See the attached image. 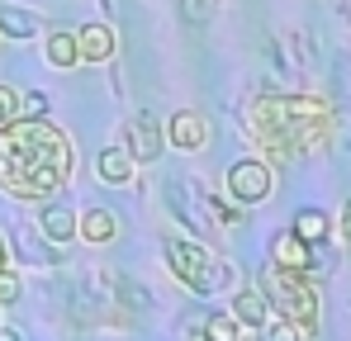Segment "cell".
<instances>
[{
  "label": "cell",
  "instance_id": "cell-5",
  "mask_svg": "<svg viewBox=\"0 0 351 341\" xmlns=\"http://www.w3.org/2000/svg\"><path fill=\"white\" fill-rule=\"evenodd\" d=\"M223 190H228V199H237V204H261V199H271V190H276L271 162H261V157L233 162L228 175H223Z\"/></svg>",
  "mask_w": 351,
  "mask_h": 341
},
{
  "label": "cell",
  "instance_id": "cell-21",
  "mask_svg": "<svg viewBox=\"0 0 351 341\" xmlns=\"http://www.w3.org/2000/svg\"><path fill=\"white\" fill-rule=\"evenodd\" d=\"M209 10H214L209 0H185V14H190V19H209Z\"/></svg>",
  "mask_w": 351,
  "mask_h": 341
},
{
  "label": "cell",
  "instance_id": "cell-16",
  "mask_svg": "<svg viewBox=\"0 0 351 341\" xmlns=\"http://www.w3.org/2000/svg\"><path fill=\"white\" fill-rule=\"evenodd\" d=\"M294 232H299L308 247L323 242V237H328V214H323V209H299V214H294Z\"/></svg>",
  "mask_w": 351,
  "mask_h": 341
},
{
  "label": "cell",
  "instance_id": "cell-22",
  "mask_svg": "<svg viewBox=\"0 0 351 341\" xmlns=\"http://www.w3.org/2000/svg\"><path fill=\"white\" fill-rule=\"evenodd\" d=\"M337 227H342V237H347V242H351V204H347V209H342V223H337Z\"/></svg>",
  "mask_w": 351,
  "mask_h": 341
},
{
  "label": "cell",
  "instance_id": "cell-12",
  "mask_svg": "<svg viewBox=\"0 0 351 341\" xmlns=\"http://www.w3.org/2000/svg\"><path fill=\"white\" fill-rule=\"evenodd\" d=\"M133 166H138V162L123 152V142H119V147H105V152L95 157V170H100L105 185H128V180H133Z\"/></svg>",
  "mask_w": 351,
  "mask_h": 341
},
{
  "label": "cell",
  "instance_id": "cell-13",
  "mask_svg": "<svg viewBox=\"0 0 351 341\" xmlns=\"http://www.w3.org/2000/svg\"><path fill=\"white\" fill-rule=\"evenodd\" d=\"M76 232H81L86 242H95V247H105V242H114L119 218L110 214V209H86V214L76 218Z\"/></svg>",
  "mask_w": 351,
  "mask_h": 341
},
{
  "label": "cell",
  "instance_id": "cell-1",
  "mask_svg": "<svg viewBox=\"0 0 351 341\" xmlns=\"http://www.w3.org/2000/svg\"><path fill=\"white\" fill-rule=\"evenodd\" d=\"M71 180V142L48 118H14L0 128V190L14 199H48Z\"/></svg>",
  "mask_w": 351,
  "mask_h": 341
},
{
  "label": "cell",
  "instance_id": "cell-3",
  "mask_svg": "<svg viewBox=\"0 0 351 341\" xmlns=\"http://www.w3.org/2000/svg\"><path fill=\"white\" fill-rule=\"evenodd\" d=\"M261 294H266V303L280 313V318H290L294 327H304V332H313V323H318V294L308 289L304 275H290V270H261Z\"/></svg>",
  "mask_w": 351,
  "mask_h": 341
},
{
  "label": "cell",
  "instance_id": "cell-15",
  "mask_svg": "<svg viewBox=\"0 0 351 341\" xmlns=\"http://www.w3.org/2000/svg\"><path fill=\"white\" fill-rule=\"evenodd\" d=\"M43 53H48V62L53 66H76L81 62V53H76V34H48V43H43Z\"/></svg>",
  "mask_w": 351,
  "mask_h": 341
},
{
  "label": "cell",
  "instance_id": "cell-17",
  "mask_svg": "<svg viewBox=\"0 0 351 341\" xmlns=\"http://www.w3.org/2000/svg\"><path fill=\"white\" fill-rule=\"evenodd\" d=\"M204 341H242L237 318L233 313H209V318H204Z\"/></svg>",
  "mask_w": 351,
  "mask_h": 341
},
{
  "label": "cell",
  "instance_id": "cell-24",
  "mask_svg": "<svg viewBox=\"0 0 351 341\" xmlns=\"http://www.w3.org/2000/svg\"><path fill=\"white\" fill-rule=\"evenodd\" d=\"M0 341H24V337H19L14 327H5V323H0Z\"/></svg>",
  "mask_w": 351,
  "mask_h": 341
},
{
  "label": "cell",
  "instance_id": "cell-19",
  "mask_svg": "<svg viewBox=\"0 0 351 341\" xmlns=\"http://www.w3.org/2000/svg\"><path fill=\"white\" fill-rule=\"evenodd\" d=\"M266 327H271V323H266ZM266 337H271V341H299V337H304V327H294L290 318H276V327H271Z\"/></svg>",
  "mask_w": 351,
  "mask_h": 341
},
{
  "label": "cell",
  "instance_id": "cell-11",
  "mask_svg": "<svg viewBox=\"0 0 351 341\" xmlns=\"http://www.w3.org/2000/svg\"><path fill=\"white\" fill-rule=\"evenodd\" d=\"M233 318L237 327H266L271 323V303L261 289H237L233 294Z\"/></svg>",
  "mask_w": 351,
  "mask_h": 341
},
{
  "label": "cell",
  "instance_id": "cell-25",
  "mask_svg": "<svg viewBox=\"0 0 351 341\" xmlns=\"http://www.w3.org/2000/svg\"><path fill=\"white\" fill-rule=\"evenodd\" d=\"M342 10H347V14H351V0H342Z\"/></svg>",
  "mask_w": 351,
  "mask_h": 341
},
{
  "label": "cell",
  "instance_id": "cell-8",
  "mask_svg": "<svg viewBox=\"0 0 351 341\" xmlns=\"http://www.w3.org/2000/svg\"><path fill=\"white\" fill-rule=\"evenodd\" d=\"M123 152H128L133 162H157L162 133H157L147 118H128V128H123Z\"/></svg>",
  "mask_w": 351,
  "mask_h": 341
},
{
  "label": "cell",
  "instance_id": "cell-4",
  "mask_svg": "<svg viewBox=\"0 0 351 341\" xmlns=\"http://www.w3.org/2000/svg\"><path fill=\"white\" fill-rule=\"evenodd\" d=\"M167 266H171L176 280L185 289H195V294H214V289L228 284V266L214 261L199 242H185V237H167Z\"/></svg>",
  "mask_w": 351,
  "mask_h": 341
},
{
  "label": "cell",
  "instance_id": "cell-20",
  "mask_svg": "<svg viewBox=\"0 0 351 341\" xmlns=\"http://www.w3.org/2000/svg\"><path fill=\"white\" fill-rule=\"evenodd\" d=\"M19 289H24L19 275H14V270H5V275H0V308H5V303H14V299H19Z\"/></svg>",
  "mask_w": 351,
  "mask_h": 341
},
{
  "label": "cell",
  "instance_id": "cell-14",
  "mask_svg": "<svg viewBox=\"0 0 351 341\" xmlns=\"http://www.w3.org/2000/svg\"><path fill=\"white\" fill-rule=\"evenodd\" d=\"M43 29V19L34 14V10H24V5H0V34L5 38H34Z\"/></svg>",
  "mask_w": 351,
  "mask_h": 341
},
{
  "label": "cell",
  "instance_id": "cell-18",
  "mask_svg": "<svg viewBox=\"0 0 351 341\" xmlns=\"http://www.w3.org/2000/svg\"><path fill=\"white\" fill-rule=\"evenodd\" d=\"M14 118H24V100H19L14 86H0V128L14 123Z\"/></svg>",
  "mask_w": 351,
  "mask_h": 341
},
{
  "label": "cell",
  "instance_id": "cell-7",
  "mask_svg": "<svg viewBox=\"0 0 351 341\" xmlns=\"http://www.w3.org/2000/svg\"><path fill=\"white\" fill-rule=\"evenodd\" d=\"M271 266L276 270H290V275H308V242L299 232H280L271 242Z\"/></svg>",
  "mask_w": 351,
  "mask_h": 341
},
{
  "label": "cell",
  "instance_id": "cell-2",
  "mask_svg": "<svg viewBox=\"0 0 351 341\" xmlns=\"http://www.w3.org/2000/svg\"><path fill=\"white\" fill-rule=\"evenodd\" d=\"M332 110L318 95H261L247 110V133L271 162H290L328 142Z\"/></svg>",
  "mask_w": 351,
  "mask_h": 341
},
{
  "label": "cell",
  "instance_id": "cell-9",
  "mask_svg": "<svg viewBox=\"0 0 351 341\" xmlns=\"http://www.w3.org/2000/svg\"><path fill=\"white\" fill-rule=\"evenodd\" d=\"M119 48L114 29L110 24H86L81 34H76V53H81V62H110Z\"/></svg>",
  "mask_w": 351,
  "mask_h": 341
},
{
  "label": "cell",
  "instance_id": "cell-6",
  "mask_svg": "<svg viewBox=\"0 0 351 341\" xmlns=\"http://www.w3.org/2000/svg\"><path fill=\"white\" fill-rule=\"evenodd\" d=\"M167 142L180 147V152H199V147L209 142V123L195 110H176L171 118H167Z\"/></svg>",
  "mask_w": 351,
  "mask_h": 341
},
{
  "label": "cell",
  "instance_id": "cell-23",
  "mask_svg": "<svg viewBox=\"0 0 351 341\" xmlns=\"http://www.w3.org/2000/svg\"><path fill=\"white\" fill-rule=\"evenodd\" d=\"M10 270V247H5V237H0V275Z\"/></svg>",
  "mask_w": 351,
  "mask_h": 341
},
{
  "label": "cell",
  "instance_id": "cell-10",
  "mask_svg": "<svg viewBox=\"0 0 351 341\" xmlns=\"http://www.w3.org/2000/svg\"><path fill=\"white\" fill-rule=\"evenodd\" d=\"M38 227H43L48 242H71V237H76V214H71V204L48 199V204L38 209Z\"/></svg>",
  "mask_w": 351,
  "mask_h": 341
}]
</instances>
